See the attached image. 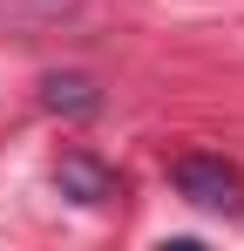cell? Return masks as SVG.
<instances>
[{"mask_svg":"<svg viewBox=\"0 0 244 251\" xmlns=\"http://www.w3.org/2000/svg\"><path fill=\"white\" fill-rule=\"evenodd\" d=\"M170 183H176L197 210H231L244 197L238 170L224 163V156H176V163H170Z\"/></svg>","mask_w":244,"mask_h":251,"instance_id":"obj_1","label":"cell"},{"mask_svg":"<svg viewBox=\"0 0 244 251\" xmlns=\"http://www.w3.org/2000/svg\"><path fill=\"white\" fill-rule=\"evenodd\" d=\"M54 190H61L68 204H81V210H102V204L122 197V176L109 163H95L88 150H68V156L54 163Z\"/></svg>","mask_w":244,"mask_h":251,"instance_id":"obj_2","label":"cell"},{"mask_svg":"<svg viewBox=\"0 0 244 251\" xmlns=\"http://www.w3.org/2000/svg\"><path fill=\"white\" fill-rule=\"evenodd\" d=\"M41 102H48L54 116H95V109H102V95H95L88 75H48V82H41Z\"/></svg>","mask_w":244,"mask_h":251,"instance_id":"obj_3","label":"cell"}]
</instances>
